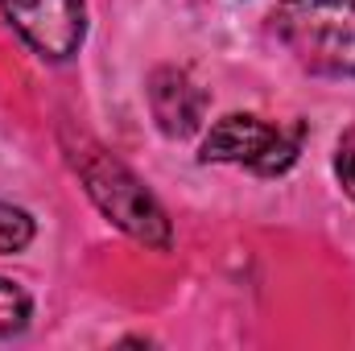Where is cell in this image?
Listing matches in <instances>:
<instances>
[{"label": "cell", "instance_id": "1", "mask_svg": "<svg viewBox=\"0 0 355 351\" xmlns=\"http://www.w3.org/2000/svg\"><path fill=\"white\" fill-rule=\"evenodd\" d=\"M75 174L83 178L87 194L95 198V207L132 240L149 244V248H170V219L157 207V198L145 190V182L132 174L124 162H116L107 149L79 141L71 153Z\"/></svg>", "mask_w": 355, "mask_h": 351}, {"label": "cell", "instance_id": "2", "mask_svg": "<svg viewBox=\"0 0 355 351\" xmlns=\"http://www.w3.org/2000/svg\"><path fill=\"white\" fill-rule=\"evenodd\" d=\"M272 29L318 75H355V0H281Z\"/></svg>", "mask_w": 355, "mask_h": 351}, {"label": "cell", "instance_id": "3", "mask_svg": "<svg viewBox=\"0 0 355 351\" xmlns=\"http://www.w3.org/2000/svg\"><path fill=\"white\" fill-rule=\"evenodd\" d=\"M306 124H268L261 116H223L202 141V162H236L257 174H285L302 153Z\"/></svg>", "mask_w": 355, "mask_h": 351}, {"label": "cell", "instance_id": "4", "mask_svg": "<svg viewBox=\"0 0 355 351\" xmlns=\"http://www.w3.org/2000/svg\"><path fill=\"white\" fill-rule=\"evenodd\" d=\"M0 8L42 58L67 62L79 54L83 33H87L83 0H0Z\"/></svg>", "mask_w": 355, "mask_h": 351}, {"label": "cell", "instance_id": "5", "mask_svg": "<svg viewBox=\"0 0 355 351\" xmlns=\"http://www.w3.org/2000/svg\"><path fill=\"white\" fill-rule=\"evenodd\" d=\"M149 108L166 137H190V132H198V124L207 116V91L186 71L162 67L149 79Z\"/></svg>", "mask_w": 355, "mask_h": 351}, {"label": "cell", "instance_id": "6", "mask_svg": "<svg viewBox=\"0 0 355 351\" xmlns=\"http://www.w3.org/2000/svg\"><path fill=\"white\" fill-rule=\"evenodd\" d=\"M29 327V293L0 277V339H12Z\"/></svg>", "mask_w": 355, "mask_h": 351}, {"label": "cell", "instance_id": "7", "mask_svg": "<svg viewBox=\"0 0 355 351\" xmlns=\"http://www.w3.org/2000/svg\"><path fill=\"white\" fill-rule=\"evenodd\" d=\"M29 240H33V219H29L21 207L0 203V252L12 257V252H21Z\"/></svg>", "mask_w": 355, "mask_h": 351}, {"label": "cell", "instance_id": "8", "mask_svg": "<svg viewBox=\"0 0 355 351\" xmlns=\"http://www.w3.org/2000/svg\"><path fill=\"white\" fill-rule=\"evenodd\" d=\"M335 174L343 182V190L355 198V137H347V141L339 145V153H335Z\"/></svg>", "mask_w": 355, "mask_h": 351}]
</instances>
